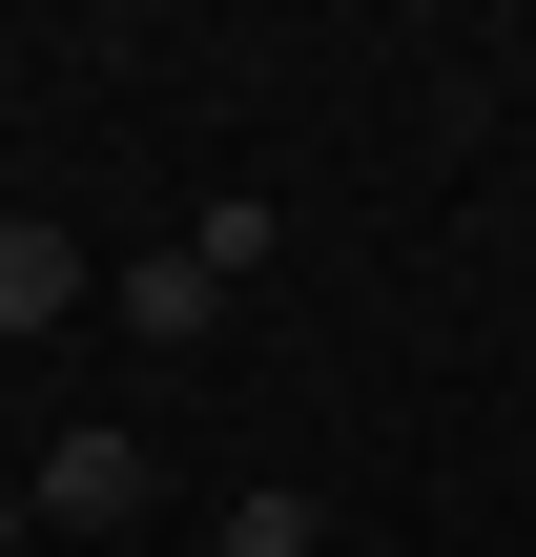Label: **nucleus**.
Listing matches in <instances>:
<instances>
[{"label": "nucleus", "mask_w": 536, "mask_h": 557, "mask_svg": "<svg viewBox=\"0 0 536 557\" xmlns=\"http://www.w3.org/2000/svg\"><path fill=\"white\" fill-rule=\"evenodd\" d=\"M41 517H62V537H124V517H145V434H62V455H41Z\"/></svg>", "instance_id": "obj_1"}, {"label": "nucleus", "mask_w": 536, "mask_h": 557, "mask_svg": "<svg viewBox=\"0 0 536 557\" xmlns=\"http://www.w3.org/2000/svg\"><path fill=\"white\" fill-rule=\"evenodd\" d=\"M124 331H145V351H207V331H227V289H207L186 248H124Z\"/></svg>", "instance_id": "obj_2"}, {"label": "nucleus", "mask_w": 536, "mask_h": 557, "mask_svg": "<svg viewBox=\"0 0 536 557\" xmlns=\"http://www.w3.org/2000/svg\"><path fill=\"white\" fill-rule=\"evenodd\" d=\"M62 310H83V248H62V227H21V207H0V331H62Z\"/></svg>", "instance_id": "obj_3"}, {"label": "nucleus", "mask_w": 536, "mask_h": 557, "mask_svg": "<svg viewBox=\"0 0 536 557\" xmlns=\"http://www.w3.org/2000/svg\"><path fill=\"white\" fill-rule=\"evenodd\" d=\"M207 557H331V517H310V496L269 475V496H248V517H227V537H207Z\"/></svg>", "instance_id": "obj_4"}]
</instances>
